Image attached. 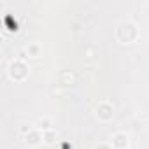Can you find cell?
<instances>
[{"label":"cell","mask_w":149,"mask_h":149,"mask_svg":"<svg viewBox=\"0 0 149 149\" xmlns=\"http://www.w3.org/2000/svg\"><path fill=\"white\" fill-rule=\"evenodd\" d=\"M116 39L121 42V44H132L139 39L140 35V30L137 26V23H133L132 19H121L118 25H116Z\"/></svg>","instance_id":"cell-1"},{"label":"cell","mask_w":149,"mask_h":149,"mask_svg":"<svg viewBox=\"0 0 149 149\" xmlns=\"http://www.w3.org/2000/svg\"><path fill=\"white\" fill-rule=\"evenodd\" d=\"M95 149H112V146H111V142H100L95 146Z\"/></svg>","instance_id":"cell-9"},{"label":"cell","mask_w":149,"mask_h":149,"mask_svg":"<svg viewBox=\"0 0 149 149\" xmlns=\"http://www.w3.org/2000/svg\"><path fill=\"white\" fill-rule=\"evenodd\" d=\"M42 139H44V144H54V140H56V130L54 128L44 130L42 132Z\"/></svg>","instance_id":"cell-8"},{"label":"cell","mask_w":149,"mask_h":149,"mask_svg":"<svg viewBox=\"0 0 149 149\" xmlns=\"http://www.w3.org/2000/svg\"><path fill=\"white\" fill-rule=\"evenodd\" d=\"M28 72H30V68H28V63L25 61V60H21V58H16V60H13L11 63H9V68H7V74H9V77L13 79V81H25L26 77H28Z\"/></svg>","instance_id":"cell-2"},{"label":"cell","mask_w":149,"mask_h":149,"mask_svg":"<svg viewBox=\"0 0 149 149\" xmlns=\"http://www.w3.org/2000/svg\"><path fill=\"white\" fill-rule=\"evenodd\" d=\"M95 114H97V118L100 121H109L114 116V105L109 100H100L95 105Z\"/></svg>","instance_id":"cell-3"},{"label":"cell","mask_w":149,"mask_h":149,"mask_svg":"<svg viewBox=\"0 0 149 149\" xmlns=\"http://www.w3.org/2000/svg\"><path fill=\"white\" fill-rule=\"evenodd\" d=\"M40 142H44V139H42V130H39V128H30V130L25 133V144H26V146L37 147Z\"/></svg>","instance_id":"cell-5"},{"label":"cell","mask_w":149,"mask_h":149,"mask_svg":"<svg viewBox=\"0 0 149 149\" xmlns=\"http://www.w3.org/2000/svg\"><path fill=\"white\" fill-rule=\"evenodd\" d=\"M111 146L112 149H128L130 137L126 135V132H114L111 137Z\"/></svg>","instance_id":"cell-4"},{"label":"cell","mask_w":149,"mask_h":149,"mask_svg":"<svg viewBox=\"0 0 149 149\" xmlns=\"http://www.w3.org/2000/svg\"><path fill=\"white\" fill-rule=\"evenodd\" d=\"M35 128H39V130H51L53 128V121H51V118H47V116H44V118H40L39 121H37V125H35Z\"/></svg>","instance_id":"cell-7"},{"label":"cell","mask_w":149,"mask_h":149,"mask_svg":"<svg viewBox=\"0 0 149 149\" xmlns=\"http://www.w3.org/2000/svg\"><path fill=\"white\" fill-rule=\"evenodd\" d=\"M25 51L28 53V56L37 58V56H40L42 47H40V44H39V42H28V44H26V47H25Z\"/></svg>","instance_id":"cell-6"}]
</instances>
